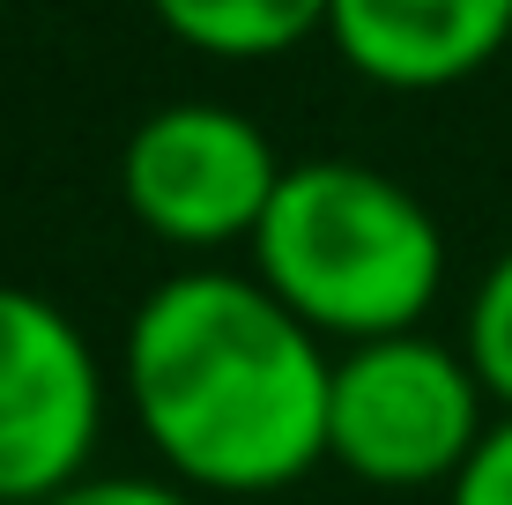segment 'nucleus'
<instances>
[{"instance_id":"1","label":"nucleus","mask_w":512,"mask_h":505,"mask_svg":"<svg viewBox=\"0 0 512 505\" xmlns=\"http://www.w3.org/2000/svg\"><path fill=\"white\" fill-rule=\"evenodd\" d=\"M127 394L186 491L260 498L327 461V342L260 275L186 268L127 320Z\"/></svg>"},{"instance_id":"2","label":"nucleus","mask_w":512,"mask_h":505,"mask_svg":"<svg viewBox=\"0 0 512 505\" xmlns=\"http://www.w3.org/2000/svg\"><path fill=\"white\" fill-rule=\"evenodd\" d=\"M253 275L320 342L416 335L446 283V231L372 164H290L253 231Z\"/></svg>"},{"instance_id":"3","label":"nucleus","mask_w":512,"mask_h":505,"mask_svg":"<svg viewBox=\"0 0 512 505\" xmlns=\"http://www.w3.org/2000/svg\"><path fill=\"white\" fill-rule=\"evenodd\" d=\"M483 379L468 350L416 335L357 342L334 357L327 394V461L379 491H431L475 461L483 446Z\"/></svg>"},{"instance_id":"4","label":"nucleus","mask_w":512,"mask_h":505,"mask_svg":"<svg viewBox=\"0 0 512 505\" xmlns=\"http://www.w3.org/2000/svg\"><path fill=\"white\" fill-rule=\"evenodd\" d=\"M282 171L290 164H275V142L231 104H164L119 149V201L164 246H253Z\"/></svg>"},{"instance_id":"5","label":"nucleus","mask_w":512,"mask_h":505,"mask_svg":"<svg viewBox=\"0 0 512 505\" xmlns=\"http://www.w3.org/2000/svg\"><path fill=\"white\" fill-rule=\"evenodd\" d=\"M104 431V372L38 290L0 283V505H45L90 476Z\"/></svg>"},{"instance_id":"6","label":"nucleus","mask_w":512,"mask_h":505,"mask_svg":"<svg viewBox=\"0 0 512 505\" xmlns=\"http://www.w3.org/2000/svg\"><path fill=\"white\" fill-rule=\"evenodd\" d=\"M327 38L364 82L423 97L498 60L512 38V0H334Z\"/></svg>"},{"instance_id":"7","label":"nucleus","mask_w":512,"mask_h":505,"mask_svg":"<svg viewBox=\"0 0 512 505\" xmlns=\"http://www.w3.org/2000/svg\"><path fill=\"white\" fill-rule=\"evenodd\" d=\"M156 23L208 60H275L327 30L334 0H149Z\"/></svg>"},{"instance_id":"8","label":"nucleus","mask_w":512,"mask_h":505,"mask_svg":"<svg viewBox=\"0 0 512 505\" xmlns=\"http://www.w3.org/2000/svg\"><path fill=\"white\" fill-rule=\"evenodd\" d=\"M468 364H475V379H483V394L490 402H505L512 409V246L505 260L475 283V305H468Z\"/></svg>"},{"instance_id":"9","label":"nucleus","mask_w":512,"mask_h":505,"mask_svg":"<svg viewBox=\"0 0 512 505\" xmlns=\"http://www.w3.org/2000/svg\"><path fill=\"white\" fill-rule=\"evenodd\" d=\"M446 505H512V409L483 431V446H475V461L453 476Z\"/></svg>"},{"instance_id":"10","label":"nucleus","mask_w":512,"mask_h":505,"mask_svg":"<svg viewBox=\"0 0 512 505\" xmlns=\"http://www.w3.org/2000/svg\"><path fill=\"white\" fill-rule=\"evenodd\" d=\"M45 505H201V498L186 483H149V476H82L75 491H60Z\"/></svg>"},{"instance_id":"11","label":"nucleus","mask_w":512,"mask_h":505,"mask_svg":"<svg viewBox=\"0 0 512 505\" xmlns=\"http://www.w3.org/2000/svg\"><path fill=\"white\" fill-rule=\"evenodd\" d=\"M0 15H8V0H0Z\"/></svg>"}]
</instances>
